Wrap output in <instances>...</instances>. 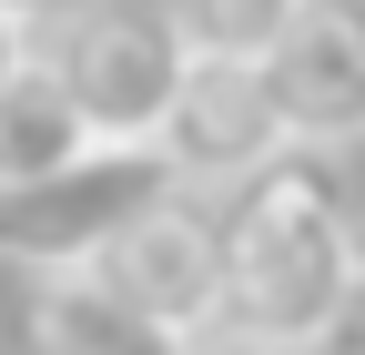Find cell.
<instances>
[{"label": "cell", "mask_w": 365, "mask_h": 355, "mask_svg": "<svg viewBox=\"0 0 365 355\" xmlns=\"http://www.w3.org/2000/svg\"><path fill=\"white\" fill-rule=\"evenodd\" d=\"M91 274H102L153 335H173V345L223 335V234H213V203L182 193V183L132 213V224L91 254Z\"/></svg>", "instance_id": "cell-4"}, {"label": "cell", "mask_w": 365, "mask_h": 355, "mask_svg": "<svg viewBox=\"0 0 365 355\" xmlns=\"http://www.w3.org/2000/svg\"><path fill=\"white\" fill-rule=\"evenodd\" d=\"M274 112H284V143L345 153L365 143V0H294L284 41L264 51Z\"/></svg>", "instance_id": "cell-6"}, {"label": "cell", "mask_w": 365, "mask_h": 355, "mask_svg": "<svg viewBox=\"0 0 365 355\" xmlns=\"http://www.w3.org/2000/svg\"><path fill=\"white\" fill-rule=\"evenodd\" d=\"M163 11L182 21V41H193V51L264 61L274 41H284V21H294V0H163Z\"/></svg>", "instance_id": "cell-9"}, {"label": "cell", "mask_w": 365, "mask_h": 355, "mask_svg": "<svg viewBox=\"0 0 365 355\" xmlns=\"http://www.w3.org/2000/svg\"><path fill=\"white\" fill-rule=\"evenodd\" d=\"M182 355H284V345H254V335H203V345H182Z\"/></svg>", "instance_id": "cell-12"}, {"label": "cell", "mask_w": 365, "mask_h": 355, "mask_svg": "<svg viewBox=\"0 0 365 355\" xmlns=\"http://www.w3.org/2000/svg\"><path fill=\"white\" fill-rule=\"evenodd\" d=\"M0 11H11V21H31V31H41V21H51V11H71V0H0Z\"/></svg>", "instance_id": "cell-13"}, {"label": "cell", "mask_w": 365, "mask_h": 355, "mask_svg": "<svg viewBox=\"0 0 365 355\" xmlns=\"http://www.w3.org/2000/svg\"><path fill=\"white\" fill-rule=\"evenodd\" d=\"M173 183L182 193H234L244 173H264L284 153V112H274V81L264 61H223V51H193L182 61V92L163 112V143Z\"/></svg>", "instance_id": "cell-5"}, {"label": "cell", "mask_w": 365, "mask_h": 355, "mask_svg": "<svg viewBox=\"0 0 365 355\" xmlns=\"http://www.w3.org/2000/svg\"><path fill=\"white\" fill-rule=\"evenodd\" d=\"M31 51L51 61V81L81 102L91 143H122V153H153L163 143V112L182 92V61L193 41L163 0H71L31 31Z\"/></svg>", "instance_id": "cell-2"}, {"label": "cell", "mask_w": 365, "mask_h": 355, "mask_svg": "<svg viewBox=\"0 0 365 355\" xmlns=\"http://www.w3.org/2000/svg\"><path fill=\"white\" fill-rule=\"evenodd\" d=\"M314 355H365V274L345 284V304H335V325H325V345Z\"/></svg>", "instance_id": "cell-10"}, {"label": "cell", "mask_w": 365, "mask_h": 355, "mask_svg": "<svg viewBox=\"0 0 365 355\" xmlns=\"http://www.w3.org/2000/svg\"><path fill=\"white\" fill-rule=\"evenodd\" d=\"M81 153H102V143H91L81 102L51 81V61L31 51L11 81H0V193H11V183H41V173H61Z\"/></svg>", "instance_id": "cell-8"}, {"label": "cell", "mask_w": 365, "mask_h": 355, "mask_svg": "<svg viewBox=\"0 0 365 355\" xmlns=\"http://www.w3.org/2000/svg\"><path fill=\"white\" fill-rule=\"evenodd\" d=\"M173 193V163L163 153H81L61 173H41V183H11L0 193V264L11 274H61V264H91L143 203Z\"/></svg>", "instance_id": "cell-3"}, {"label": "cell", "mask_w": 365, "mask_h": 355, "mask_svg": "<svg viewBox=\"0 0 365 355\" xmlns=\"http://www.w3.org/2000/svg\"><path fill=\"white\" fill-rule=\"evenodd\" d=\"M21 61H31V21H11V11H0V81H11Z\"/></svg>", "instance_id": "cell-11"}, {"label": "cell", "mask_w": 365, "mask_h": 355, "mask_svg": "<svg viewBox=\"0 0 365 355\" xmlns=\"http://www.w3.org/2000/svg\"><path fill=\"white\" fill-rule=\"evenodd\" d=\"M11 345H21V355H182L173 335H153L143 315H132L91 264L21 274V294H11Z\"/></svg>", "instance_id": "cell-7"}, {"label": "cell", "mask_w": 365, "mask_h": 355, "mask_svg": "<svg viewBox=\"0 0 365 355\" xmlns=\"http://www.w3.org/2000/svg\"><path fill=\"white\" fill-rule=\"evenodd\" d=\"M213 234H223V335L314 355L345 284L365 274V203L345 153L284 143L213 203Z\"/></svg>", "instance_id": "cell-1"}]
</instances>
